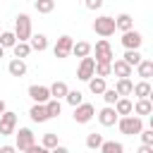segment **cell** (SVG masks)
<instances>
[{"label":"cell","instance_id":"6da1fadb","mask_svg":"<svg viewBox=\"0 0 153 153\" xmlns=\"http://www.w3.org/2000/svg\"><path fill=\"white\" fill-rule=\"evenodd\" d=\"M117 127L127 136H139V131L143 129V120L139 115H134V112L131 115H122V117H117Z\"/></svg>","mask_w":153,"mask_h":153},{"label":"cell","instance_id":"7a4b0ae2","mask_svg":"<svg viewBox=\"0 0 153 153\" xmlns=\"http://www.w3.org/2000/svg\"><path fill=\"white\" fill-rule=\"evenodd\" d=\"M31 17L29 14H17V19H14V36H17V41H26L29 43V38H31Z\"/></svg>","mask_w":153,"mask_h":153},{"label":"cell","instance_id":"3957f363","mask_svg":"<svg viewBox=\"0 0 153 153\" xmlns=\"http://www.w3.org/2000/svg\"><path fill=\"white\" fill-rule=\"evenodd\" d=\"M93 31H96L98 36H103V38L112 36V33L117 31V29H115V17H108V14H103V17L93 19Z\"/></svg>","mask_w":153,"mask_h":153},{"label":"cell","instance_id":"277c9868","mask_svg":"<svg viewBox=\"0 0 153 153\" xmlns=\"http://www.w3.org/2000/svg\"><path fill=\"white\" fill-rule=\"evenodd\" d=\"M72 45H74V38L72 36H60L57 38V43L53 45V55L57 57V60H65V57H69L72 55Z\"/></svg>","mask_w":153,"mask_h":153},{"label":"cell","instance_id":"5b68a950","mask_svg":"<svg viewBox=\"0 0 153 153\" xmlns=\"http://www.w3.org/2000/svg\"><path fill=\"white\" fill-rule=\"evenodd\" d=\"M122 45H124V50H139L141 45H143V36L139 33V31H134V29H129V31H122Z\"/></svg>","mask_w":153,"mask_h":153},{"label":"cell","instance_id":"8992f818","mask_svg":"<svg viewBox=\"0 0 153 153\" xmlns=\"http://www.w3.org/2000/svg\"><path fill=\"white\" fill-rule=\"evenodd\" d=\"M93 115H96V108L91 105V103H79L76 108H74V122L76 124H86V122H91L93 120Z\"/></svg>","mask_w":153,"mask_h":153},{"label":"cell","instance_id":"52a82bcc","mask_svg":"<svg viewBox=\"0 0 153 153\" xmlns=\"http://www.w3.org/2000/svg\"><path fill=\"white\" fill-rule=\"evenodd\" d=\"M14 136H17V141H14V148L17 151H26L31 143H36V136H33V131L29 129V127H22L19 131H14Z\"/></svg>","mask_w":153,"mask_h":153},{"label":"cell","instance_id":"ba28073f","mask_svg":"<svg viewBox=\"0 0 153 153\" xmlns=\"http://www.w3.org/2000/svg\"><path fill=\"white\" fill-rule=\"evenodd\" d=\"M14 129H17V112L5 110L0 115V136H10L14 134Z\"/></svg>","mask_w":153,"mask_h":153},{"label":"cell","instance_id":"9c48e42d","mask_svg":"<svg viewBox=\"0 0 153 153\" xmlns=\"http://www.w3.org/2000/svg\"><path fill=\"white\" fill-rule=\"evenodd\" d=\"M93 60H96V62H112V60H115V53H112L108 38H100V41L96 43V57H93Z\"/></svg>","mask_w":153,"mask_h":153},{"label":"cell","instance_id":"30bf717a","mask_svg":"<svg viewBox=\"0 0 153 153\" xmlns=\"http://www.w3.org/2000/svg\"><path fill=\"white\" fill-rule=\"evenodd\" d=\"M93 69H96V60H93L91 55L81 57V62H79V67H76V79H79V81H88V79L93 76Z\"/></svg>","mask_w":153,"mask_h":153},{"label":"cell","instance_id":"8fae6325","mask_svg":"<svg viewBox=\"0 0 153 153\" xmlns=\"http://www.w3.org/2000/svg\"><path fill=\"white\" fill-rule=\"evenodd\" d=\"M29 96H31L33 103H45V100H50V88L41 86V84H31L29 86Z\"/></svg>","mask_w":153,"mask_h":153},{"label":"cell","instance_id":"7c38bea8","mask_svg":"<svg viewBox=\"0 0 153 153\" xmlns=\"http://www.w3.org/2000/svg\"><path fill=\"white\" fill-rule=\"evenodd\" d=\"M117 117H120V115L115 112L112 105H105V108L98 112V122H100L103 127H115V124H117Z\"/></svg>","mask_w":153,"mask_h":153},{"label":"cell","instance_id":"4fadbf2b","mask_svg":"<svg viewBox=\"0 0 153 153\" xmlns=\"http://www.w3.org/2000/svg\"><path fill=\"white\" fill-rule=\"evenodd\" d=\"M110 69H112V74H115L117 79H129V76H131V72H134V67H129L124 60H112Z\"/></svg>","mask_w":153,"mask_h":153},{"label":"cell","instance_id":"5bb4252c","mask_svg":"<svg viewBox=\"0 0 153 153\" xmlns=\"http://www.w3.org/2000/svg\"><path fill=\"white\" fill-rule=\"evenodd\" d=\"M131 112H134V115H139V117L151 115V112H153V103H151V98H136V103H134Z\"/></svg>","mask_w":153,"mask_h":153},{"label":"cell","instance_id":"9a60e30c","mask_svg":"<svg viewBox=\"0 0 153 153\" xmlns=\"http://www.w3.org/2000/svg\"><path fill=\"white\" fill-rule=\"evenodd\" d=\"M29 117H31L33 122H48L50 117H48L45 103H33V105H31V110H29Z\"/></svg>","mask_w":153,"mask_h":153},{"label":"cell","instance_id":"2e32d148","mask_svg":"<svg viewBox=\"0 0 153 153\" xmlns=\"http://www.w3.org/2000/svg\"><path fill=\"white\" fill-rule=\"evenodd\" d=\"M7 72H10L12 76H19V79H22V76L26 74V62L19 60V57H12L10 65H7Z\"/></svg>","mask_w":153,"mask_h":153},{"label":"cell","instance_id":"e0dca14e","mask_svg":"<svg viewBox=\"0 0 153 153\" xmlns=\"http://www.w3.org/2000/svg\"><path fill=\"white\" fill-rule=\"evenodd\" d=\"M112 108H115V112L122 117V115H131V108H134V103H131L127 96H120V98L115 100V105H112Z\"/></svg>","mask_w":153,"mask_h":153},{"label":"cell","instance_id":"ac0fdd59","mask_svg":"<svg viewBox=\"0 0 153 153\" xmlns=\"http://www.w3.org/2000/svg\"><path fill=\"white\" fill-rule=\"evenodd\" d=\"M115 29H117V31H129V29H134V19H131V14H127V12L117 14V17H115Z\"/></svg>","mask_w":153,"mask_h":153},{"label":"cell","instance_id":"d6986e66","mask_svg":"<svg viewBox=\"0 0 153 153\" xmlns=\"http://www.w3.org/2000/svg\"><path fill=\"white\" fill-rule=\"evenodd\" d=\"M29 45H31V50H38V53H43L45 48H48V36L45 33H31V38H29Z\"/></svg>","mask_w":153,"mask_h":153},{"label":"cell","instance_id":"ffe728a7","mask_svg":"<svg viewBox=\"0 0 153 153\" xmlns=\"http://www.w3.org/2000/svg\"><path fill=\"white\" fill-rule=\"evenodd\" d=\"M105 88H108V84H105V79H103V76H96V74H93V76L88 79V91H91L93 96H100Z\"/></svg>","mask_w":153,"mask_h":153},{"label":"cell","instance_id":"44dd1931","mask_svg":"<svg viewBox=\"0 0 153 153\" xmlns=\"http://www.w3.org/2000/svg\"><path fill=\"white\" fill-rule=\"evenodd\" d=\"M131 93H134L136 98H151V93H153V88H151V84H148L146 79H141L139 84H134V88H131Z\"/></svg>","mask_w":153,"mask_h":153},{"label":"cell","instance_id":"7402d4cb","mask_svg":"<svg viewBox=\"0 0 153 153\" xmlns=\"http://www.w3.org/2000/svg\"><path fill=\"white\" fill-rule=\"evenodd\" d=\"M136 74L148 81V79L153 76V60H141V62L136 65Z\"/></svg>","mask_w":153,"mask_h":153},{"label":"cell","instance_id":"603a6c76","mask_svg":"<svg viewBox=\"0 0 153 153\" xmlns=\"http://www.w3.org/2000/svg\"><path fill=\"white\" fill-rule=\"evenodd\" d=\"M12 53H14V57L24 60V57H29V55H31V45H29L26 41H17V43L12 45Z\"/></svg>","mask_w":153,"mask_h":153},{"label":"cell","instance_id":"cb8c5ba5","mask_svg":"<svg viewBox=\"0 0 153 153\" xmlns=\"http://www.w3.org/2000/svg\"><path fill=\"white\" fill-rule=\"evenodd\" d=\"M131 88H134V81H131V79H117V81H115L117 96H131Z\"/></svg>","mask_w":153,"mask_h":153},{"label":"cell","instance_id":"d4e9b609","mask_svg":"<svg viewBox=\"0 0 153 153\" xmlns=\"http://www.w3.org/2000/svg\"><path fill=\"white\" fill-rule=\"evenodd\" d=\"M91 43H86V41H76L74 45H72V55H76V57H86V55H91Z\"/></svg>","mask_w":153,"mask_h":153},{"label":"cell","instance_id":"484cf974","mask_svg":"<svg viewBox=\"0 0 153 153\" xmlns=\"http://www.w3.org/2000/svg\"><path fill=\"white\" fill-rule=\"evenodd\" d=\"M48 88H50V98H57V100H60V98H65V96H67V91H69V86H67L65 81H55V84H53V86H48Z\"/></svg>","mask_w":153,"mask_h":153},{"label":"cell","instance_id":"4316f807","mask_svg":"<svg viewBox=\"0 0 153 153\" xmlns=\"http://www.w3.org/2000/svg\"><path fill=\"white\" fill-rule=\"evenodd\" d=\"M98 151H100V153H124V146H122L120 141H105V139H103V143H100Z\"/></svg>","mask_w":153,"mask_h":153},{"label":"cell","instance_id":"83f0119b","mask_svg":"<svg viewBox=\"0 0 153 153\" xmlns=\"http://www.w3.org/2000/svg\"><path fill=\"white\" fill-rule=\"evenodd\" d=\"M33 10H36L38 14H50V12L55 10V0H36V2H33Z\"/></svg>","mask_w":153,"mask_h":153},{"label":"cell","instance_id":"f1b7e54d","mask_svg":"<svg viewBox=\"0 0 153 153\" xmlns=\"http://www.w3.org/2000/svg\"><path fill=\"white\" fill-rule=\"evenodd\" d=\"M122 60H124V62H127V65H129V67H136V65H139V62H141V60H143V55H141V53H139V50H127V53H124V57H122Z\"/></svg>","mask_w":153,"mask_h":153},{"label":"cell","instance_id":"f546056e","mask_svg":"<svg viewBox=\"0 0 153 153\" xmlns=\"http://www.w3.org/2000/svg\"><path fill=\"white\" fill-rule=\"evenodd\" d=\"M45 110H48V117H57L62 112V105L57 98H50V100H45Z\"/></svg>","mask_w":153,"mask_h":153},{"label":"cell","instance_id":"4dcf8cb0","mask_svg":"<svg viewBox=\"0 0 153 153\" xmlns=\"http://www.w3.org/2000/svg\"><path fill=\"white\" fill-rule=\"evenodd\" d=\"M100 143H103V134H96V131H91V134L86 136V148H91V151H98V148H100Z\"/></svg>","mask_w":153,"mask_h":153},{"label":"cell","instance_id":"1f68e13d","mask_svg":"<svg viewBox=\"0 0 153 153\" xmlns=\"http://www.w3.org/2000/svg\"><path fill=\"white\" fill-rule=\"evenodd\" d=\"M17 43V36H14V31H0V45L7 50V48H12Z\"/></svg>","mask_w":153,"mask_h":153},{"label":"cell","instance_id":"d6a6232c","mask_svg":"<svg viewBox=\"0 0 153 153\" xmlns=\"http://www.w3.org/2000/svg\"><path fill=\"white\" fill-rule=\"evenodd\" d=\"M57 143H60V141H57V134H55V131H45V134H43V139H41V146H45L48 151H50V148H55Z\"/></svg>","mask_w":153,"mask_h":153},{"label":"cell","instance_id":"836d02e7","mask_svg":"<svg viewBox=\"0 0 153 153\" xmlns=\"http://www.w3.org/2000/svg\"><path fill=\"white\" fill-rule=\"evenodd\" d=\"M110 65H112V62H96V69H93V74H96V76H103V79H105V76H110V74H112Z\"/></svg>","mask_w":153,"mask_h":153},{"label":"cell","instance_id":"e575fe53","mask_svg":"<svg viewBox=\"0 0 153 153\" xmlns=\"http://www.w3.org/2000/svg\"><path fill=\"white\" fill-rule=\"evenodd\" d=\"M65 100H67V103H69L72 108H76L79 103H84V93H81V91H67Z\"/></svg>","mask_w":153,"mask_h":153},{"label":"cell","instance_id":"d590c367","mask_svg":"<svg viewBox=\"0 0 153 153\" xmlns=\"http://www.w3.org/2000/svg\"><path fill=\"white\" fill-rule=\"evenodd\" d=\"M100 96H103V100H105V105H115V100H117V98H120V96H117V91H115V88H105V91H103V93H100Z\"/></svg>","mask_w":153,"mask_h":153},{"label":"cell","instance_id":"8d00e7d4","mask_svg":"<svg viewBox=\"0 0 153 153\" xmlns=\"http://www.w3.org/2000/svg\"><path fill=\"white\" fill-rule=\"evenodd\" d=\"M139 136H141V143L153 146V129H141V131H139Z\"/></svg>","mask_w":153,"mask_h":153},{"label":"cell","instance_id":"74e56055","mask_svg":"<svg viewBox=\"0 0 153 153\" xmlns=\"http://www.w3.org/2000/svg\"><path fill=\"white\" fill-rule=\"evenodd\" d=\"M24 153H50V151H48L45 146H41V143H31V146H29Z\"/></svg>","mask_w":153,"mask_h":153},{"label":"cell","instance_id":"f35d334b","mask_svg":"<svg viewBox=\"0 0 153 153\" xmlns=\"http://www.w3.org/2000/svg\"><path fill=\"white\" fill-rule=\"evenodd\" d=\"M86 10H100L103 7V0H84Z\"/></svg>","mask_w":153,"mask_h":153},{"label":"cell","instance_id":"ab89813d","mask_svg":"<svg viewBox=\"0 0 153 153\" xmlns=\"http://www.w3.org/2000/svg\"><path fill=\"white\" fill-rule=\"evenodd\" d=\"M136 153H153V146H148V143H141V148H139Z\"/></svg>","mask_w":153,"mask_h":153},{"label":"cell","instance_id":"60d3db41","mask_svg":"<svg viewBox=\"0 0 153 153\" xmlns=\"http://www.w3.org/2000/svg\"><path fill=\"white\" fill-rule=\"evenodd\" d=\"M50 153H69V151H67L65 146H60V143H57L55 148H50Z\"/></svg>","mask_w":153,"mask_h":153},{"label":"cell","instance_id":"b9f144b4","mask_svg":"<svg viewBox=\"0 0 153 153\" xmlns=\"http://www.w3.org/2000/svg\"><path fill=\"white\" fill-rule=\"evenodd\" d=\"M0 153H17V148H14V146H2Z\"/></svg>","mask_w":153,"mask_h":153},{"label":"cell","instance_id":"7bdbcfd3","mask_svg":"<svg viewBox=\"0 0 153 153\" xmlns=\"http://www.w3.org/2000/svg\"><path fill=\"white\" fill-rule=\"evenodd\" d=\"M5 110H7V108H5V100H2V98H0V115H2V112H5Z\"/></svg>","mask_w":153,"mask_h":153},{"label":"cell","instance_id":"ee69618b","mask_svg":"<svg viewBox=\"0 0 153 153\" xmlns=\"http://www.w3.org/2000/svg\"><path fill=\"white\" fill-rule=\"evenodd\" d=\"M2 57H5V48L0 45V60H2Z\"/></svg>","mask_w":153,"mask_h":153}]
</instances>
